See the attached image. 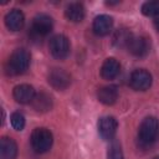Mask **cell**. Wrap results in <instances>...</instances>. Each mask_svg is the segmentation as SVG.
<instances>
[{
  "mask_svg": "<svg viewBox=\"0 0 159 159\" xmlns=\"http://www.w3.org/2000/svg\"><path fill=\"white\" fill-rule=\"evenodd\" d=\"M30 66V53L25 48H16L6 62V73L9 76H19Z\"/></svg>",
  "mask_w": 159,
  "mask_h": 159,
  "instance_id": "cell-1",
  "label": "cell"
},
{
  "mask_svg": "<svg viewBox=\"0 0 159 159\" xmlns=\"http://www.w3.org/2000/svg\"><path fill=\"white\" fill-rule=\"evenodd\" d=\"M31 145L36 153H46L53 142L52 133L46 128H36L31 133Z\"/></svg>",
  "mask_w": 159,
  "mask_h": 159,
  "instance_id": "cell-2",
  "label": "cell"
},
{
  "mask_svg": "<svg viewBox=\"0 0 159 159\" xmlns=\"http://www.w3.org/2000/svg\"><path fill=\"white\" fill-rule=\"evenodd\" d=\"M159 132V122L155 117H147L139 125L138 137L143 144H152L158 135Z\"/></svg>",
  "mask_w": 159,
  "mask_h": 159,
  "instance_id": "cell-3",
  "label": "cell"
},
{
  "mask_svg": "<svg viewBox=\"0 0 159 159\" xmlns=\"http://www.w3.org/2000/svg\"><path fill=\"white\" fill-rule=\"evenodd\" d=\"M48 48L55 58L63 60L70 53V41L65 35H55L50 40Z\"/></svg>",
  "mask_w": 159,
  "mask_h": 159,
  "instance_id": "cell-4",
  "label": "cell"
},
{
  "mask_svg": "<svg viewBox=\"0 0 159 159\" xmlns=\"http://www.w3.org/2000/svg\"><path fill=\"white\" fill-rule=\"evenodd\" d=\"M53 29V20L46 14H37L32 20V34L37 37L48 35Z\"/></svg>",
  "mask_w": 159,
  "mask_h": 159,
  "instance_id": "cell-5",
  "label": "cell"
},
{
  "mask_svg": "<svg viewBox=\"0 0 159 159\" xmlns=\"http://www.w3.org/2000/svg\"><path fill=\"white\" fill-rule=\"evenodd\" d=\"M152 75L147 70H135L132 72L129 84L135 91H147L152 86Z\"/></svg>",
  "mask_w": 159,
  "mask_h": 159,
  "instance_id": "cell-6",
  "label": "cell"
},
{
  "mask_svg": "<svg viewBox=\"0 0 159 159\" xmlns=\"http://www.w3.org/2000/svg\"><path fill=\"white\" fill-rule=\"evenodd\" d=\"M117 128H118L117 119L112 116L102 117L98 122V133L104 140L113 139L117 133Z\"/></svg>",
  "mask_w": 159,
  "mask_h": 159,
  "instance_id": "cell-7",
  "label": "cell"
},
{
  "mask_svg": "<svg viewBox=\"0 0 159 159\" xmlns=\"http://www.w3.org/2000/svg\"><path fill=\"white\" fill-rule=\"evenodd\" d=\"M48 83L56 89H66L71 83V77L65 70L53 68L48 73Z\"/></svg>",
  "mask_w": 159,
  "mask_h": 159,
  "instance_id": "cell-8",
  "label": "cell"
},
{
  "mask_svg": "<svg viewBox=\"0 0 159 159\" xmlns=\"http://www.w3.org/2000/svg\"><path fill=\"white\" fill-rule=\"evenodd\" d=\"M12 96H14V98H15V101L17 103L27 104V103L32 102V99L35 98L36 93H35V89H34L32 86L22 83V84H17V86L14 87Z\"/></svg>",
  "mask_w": 159,
  "mask_h": 159,
  "instance_id": "cell-9",
  "label": "cell"
},
{
  "mask_svg": "<svg viewBox=\"0 0 159 159\" xmlns=\"http://www.w3.org/2000/svg\"><path fill=\"white\" fill-rule=\"evenodd\" d=\"M128 51L135 57H144L149 51V43L145 37L133 36L127 46Z\"/></svg>",
  "mask_w": 159,
  "mask_h": 159,
  "instance_id": "cell-10",
  "label": "cell"
},
{
  "mask_svg": "<svg viewBox=\"0 0 159 159\" xmlns=\"http://www.w3.org/2000/svg\"><path fill=\"white\" fill-rule=\"evenodd\" d=\"M25 24V16L21 10L12 9L5 15V25L10 31H19Z\"/></svg>",
  "mask_w": 159,
  "mask_h": 159,
  "instance_id": "cell-11",
  "label": "cell"
},
{
  "mask_svg": "<svg viewBox=\"0 0 159 159\" xmlns=\"http://www.w3.org/2000/svg\"><path fill=\"white\" fill-rule=\"evenodd\" d=\"M113 27V19L109 15H98L93 20V32L98 36H106Z\"/></svg>",
  "mask_w": 159,
  "mask_h": 159,
  "instance_id": "cell-12",
  "label": "cell"
},
{
  "mask_svg": "<svg viewBox=\"0 0 159 159\" xmlns=\"http://www.w3.org/2000/svg\"><path fill=\"white\" fill-rule=\"evenodd\" d=\"M97 97H98V101L101 103L107 104V106H112L118 99V88H117V86H113V84L103 86L98 89Z\"/></svg>",
  "mask_w": 159,
  "mask_h": 159,
  "instance_id": "cell-13",
  "label": "cell"
},
{
  "mask_svg": "<svg viewBox=\"0 0 159 159\" xmlns=\"http://www.w3.org/2000/svg\"><path fill=\"white\" fill-rule=\"evenodd\" d=\"M17 155V144L9 137H2L0 140V159H15Z\"/></svg>",
  "mask_w": 159,
  "mask_h": 159,
  "instance_id": "cell-14",
  "label": "cell"
},
{
  "mask_svg": "<svg viewBox=\"0 0 159 159\" xmlns=\"http://www.w3.org/2000/svg\"><path fill=\"white\" fill-rule=\"evenodd\" d=\"M119 71H120L119 62L116 58L109 57L103 62L101 67V76L104 80H113L119 75Z\"/></svg>",
  "mask_w": 159,
  "mask_h": 159,
  "instance_id": "cell-15",
  "label": "cell"
},
{
  "mask_svg": "<svg viewBox=\"0 0 159 159\" xmlns=\"http://www.w3.org/2000/svg\"><path fill=\"white\" fill-rule=\"evenodd\" d=\"M84 6L81 2H71L65 10L66 17L72 22H81L84 19Z\"/></svg>",
  "mask_w": 159,
  "mask_h": 159,
  "instance_id": "cell-16",
  "label": "cell"
},
{
  "mask_svg": "<svg viewBox=\"0 0 159 159\" xmlns=\"http://www.w3.org/2000/svg\"><path fill=\"white\" fill-rule=\"evenodd\" d=\"M32 107L37 112H47L52 108V98L46 92H40L32 99Z\"/></svg>",
  "mask_w": 159,
  "mask_h": 159,
  "instance_id": "cell-17",
  "label": "cell"
},
{
  "mask_svg": "<svg viewBox=\"0 0 159 159\" xmlns=\"http://www.w3.org/2000/svg\"><path fill=\"white\" fill-rule=\"evenodd\" d=\"M133 35L127 29H118L113 36V43L117 47H127Z\"/></svg>",
  "mask_w": 159,
  "mask_h": 159,
  "instance_id": "cell-18",
  "label": "cell"
},
{
  "mask_svg": "<svg viewBox=\"0 0 159 159\" xmlns=\"http://www.w3.org/2000/svg\"><path fill=\"white\" fill-rule=\"evenodd\" d=\"M142 12L145 16H157L159 14V1H147L142 5Z\"/></svg>",
  "mask_w": 159,
  "mask_h": 159,
  "instance_id": "cell-19",
  "label": "cell"
},
{
  "mask_svg": "<svg viewBox=\"0 0 159 159\" xmlns=\"http://www.w3.org/2000/svg\"><path fill=\"white\" fill-rule=\"evenodd\" d=\"M10 122L15 130H22L25 127V117L20 112H14L10 117Z\"/></svg>",
  "mask_w": 159,
  "mask_h": 159,
  "instance_id": "cell-20",
  "label": "cell"
},
{
  "mask_svg": "<svg viewBox=\"0 0 159 159\" xmlns=\"http://www.w3.org/2000/svg\"><path fill=\"white\" fill-rule=\"evenodd\" d=\"M108 159H124L120 145L118 143H113L108 148Z\"/></svg>",
  "mask_w": 159,
  "mask_h": 159,
  "instance_id": "cell-21",
  "label": "cell"
},
{
  "mask_svg": "<svg viewBox=\"0 0 159 159\" xmlns=\"http://www.w3.org/2000/svg\"><path fill=\"white\" fill-rule=\"evenodd\" d=\"M154 26H155V30L159 32V14L154 16Z\"/></svg>",
  "mask_w": 159,
  "mask_h": 159,
  "instance_id": "cell-22",
  "label": "cell"
},
{
  "mask_svg": "<svg viewBox=\"0 0 159 159\" xmlns=\"http://www.w3.org/2000/svg\"><path fill=\"white\" fill-rule=\"evenodd\" d=\"M153 159H159V155H158V157H154Z\"/></svg>",
  "mask_w": 159,
  "mask_h": 159,
  "instance_id": "cell-23",
  "label": "cell"
}]
</instances>
